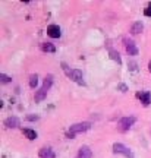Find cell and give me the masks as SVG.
Instances as JSON below:
<instances>
[{
    "label": "cell",
    "instance_id": "1",
    "mask_svg": "<svg viewBox=\"0 0 151 158\" xmlns=\"http://www.w3.org/2000/svg\"><path fill=\"white\" fill-rule=\"evenodd\" d=\"M91 127V123L90 122H82V123H76V124H72L71 126V129H69V132L66 133L67 138H75V135L76 133H82V132H87V130Z\"/></svg>",
    "mask_w": 151,
    "mask_h": 158
},
{
    "label": "cell",
    "instance_id": "2",
    "mask_svg": "<svg viewBox=\"0 0 151 158\" xmlns=\"http://www.w3.org/2000/svg\"><path fill=\"white\" fill-rule=\"evenodd\" d=\"M63 69H65V72H66L67 78H71L72 81H75V82H78V84H84L82 82V72L79 70V69H67V66L63 63Z\"/></svg>",
    "mask_w": 151,
    "mask_h": 158
},
{
    "label": "cell",
    "instance_id": "3",
    "mask_svg": "<svg viewBox=\"0 0 151 158\" xmlns=\"http://www.w3.org/2000/svg\"><path fill=\"white\" fill-rule=\"evenodd\" d=\"M134 123H135V117H123L119 120L118 129L120 130V132H126V130H129L132 127Z\"/></svg>",
    "mask_w": 151,
    "mask_h": 158
},
{
    "label": "cell",
    "instance_id": "4",
    "mask_svg": "<svg viewBox=\"0 0 151 158\" xmlns=\"http://www.w3.org/2000/svg\"><path fill=\"white\" fill-rule=\"evenodd\" d=\"M125 47H126V51H128L129 56H136L138 54V48L132 40H125Z\"/></svg>",
    "mask_w": 151,
    "mask_h": 158
},
{
    "label": "cell",
    "instance_id": "5",
    "mask_svg": "<svg viewBox=\"0 0 151 158\" xmlns=\"http://www.w3.org/2000/svg\"><path fill=\"white\" fill-rule=\"evenodd\" d=\"M60 28H59V25H49L47 27V35L51 37V38H59L60 37Z\"/></svg>",
    "mask_w": 151,
    "mask_h": 158
},
{
    "label": "cell",
    "instance_id": "6",
    "mask_svg": "<svg viewBox=\"0 0 151 158\" xmlns=\"http://www.w3.org/2000/svg\"><path fill=\"white\" fill-rule=\"evenodd\" d=\"M113 152L123 154V155H126V157H129V155H131L129 148H126L125 145H123V143H114V145H113Z\"/></svg>",
    "mask_w": 151,
    "mask_h": 158
},
{
    "label": "cell",
    "instance_id": "7",
    "mask_svg": "<svg viewBox=\"0 0 151 158\" xmlns=\"http://www.w3.org/2000/svg\"><path fill=\"white\" fill-rule=\"evenodd\" d=\"M136 98H140L142 104L148 106V104L151 102V94H150V91H142V92H138V94H136Z\"/></svg>",
    "mask_w": 151,
    "mask_h": 158
},
{
    "label": "cell",
    "instance_id": "8",
    "mask_svg": "<svg viewBox=\"0 0 151 158\" xmlns=\"http://www.w3.org/2000/svg\"><path fill=\"white\" fill-rule=\"evenodd\" d=\"M5 126L7 129H16L19 126V118L18 117H7L5 120Z\"/></svg>",
    "mask_w": 151,
    "mask_h": 158
},
{
    "label": "cell",
    "instance_id": "9",
    "mask_svg": "<svg viewBox=\"0 0 151 158\" xmlns=\"http://www.w3.org/2000/svg\"><path fill=\"white\" fill-rule=\"evenodd\" d=\"M40 158H56V155H54V152H53V149L51 148H41L40 149Z\"/></svg>",
    "mask_w": 151,
    "mask_h": 158
},
{
    "label": "cell",
    "instance_id": "10",
    "mask_svg": "<svg viewBox=\"0 0 151 158\" xmlns=\"http://www.w3.org/2000/svg\"><path fill=\"white\" fill-rule=\"evenodd\" d=\"M93 157V152L88 147H81L79 148V152L76 155V158H91Z\"/></svg>",
    "mask_w": 151,
    "mask_h": 158
},
{
    "label": "cell",
    "instance_id": "11",
    "mask_svg": "<svg viewBox=\"0 0 151 158\" xmlns=\"http://www.w3.org/2000/svg\"><path fill=\"white\" fill-rule=\"evenodd\" d=\"M47 92H49V91H45L44 88H40V89L37 91V92H35V95H34V100H35L37 102L43 101L45 97H47Z\"/></svg>",
    "mask_w": 151,
    "mask_h": 158
},
{
    "label": "cell",
    "instance_id": "12",
    "mask_svg": "<svg viewBox=\"0 0 151 158\" xmlns=\"http://www.w3.org/2000/svg\"><path fill=\"white\" fill-rule=\"evenodd\" d=\"M142 29H144V25H142V22H135L134 25H132V28H131V32L132 34H140V32H142Z\"/></svg>",
    "mask_w": 151,
    "mask_h": 158
},
{
    "label": "cell",
    "instance_id": "13",
    "mask_svg": "<svg viewBox=\"0 0 151 158\" xmlns=\"http://www.w3.org/2000/svg\"><path fill=\"white\" fill-rule=\"evenodd\" d=\"M40 47H41V50L45 51V53H54V51H56V47L53 44H50V43H43Z\"/></svg>",
    "mask_w": 151,
    "mask_h": 158
},
{
    "label": "cell",
    "instance_id": "14",
    "mask_svg": "<svg viewBox=\"0 0 151 158\" xmlns=\"http://www.w3.org/2000/svg\"><path fill=\"white\" fill-rule=\"evenodd\" d=\"M51 85H53V75H47V76L44 78V84H43L41 88H44L45 91H49Z\"/></svg>",
    "mask_w": 151,
    "mask_h": 158
},
{
    "label": "cell",
    "instance_id": "15",
    "mask_svg": "<svg viewBox=\"0 0 151 158\" xmlns=\"http://www.w3.org/2000/svg\"><path fill=\"white\" fill-rule=\"evenodd\" d=\"M24 135H25V138H28L29 141H34L35 138H37V132L32 129H24Z\"/></svg>",
    "mask_w": 151,
    "mask_h": 158
},
{
    "label": "cell",
    "instance_id": "16",
    "mask_svg": "<svg viewBox=\"0 0 151 158\" xmlns=\"http://www.w3.org/2000/svg\"><path fill=\"white\" fill-rule=\"evenodd\" d=\"M109 54H110V57H112L113 60H114V62H118L119 64H120V63H122V59H120V54H119L118 51L116 50H110L109 51Z\"/></svg>",
    "mask_w": 151,
    "mask_h": 158
},
{
    "label": "cell",
    "instance_id": "17",
    "mask_svg": "<svg viewBox=\"0 0 151 158\" xmlns=\"http://www.w3.org/2000/svg\"><path fill=\"white\" fill-rule=\"evenodd\" d=\"M37 85H38V76H37V75H31V76H29V86H31V88H35Z\"/></svg>",
    "mask_w": 151,
    "mask_h": 158
},
{
    "label": "cell",
    "instance_id": "18",
    "mask_svg": "<svg viewBox=\"0 0 151 158\" xmlns=\"http://www.w3.org/2000/svg\"><path fill=\"white\" fill-rule=\"evenodd\" d=\"M0 81H2V84H9L12 81V78L7 76V75H5V73H0Z\"/></svg>",
    "mask_w": 151,
    "mask_h": 158
},
{
    "label": "cell",
    "instance_id": "19",
    "mask_svg": "<svg viewBox=\"0 0 151 158\" xmlns=\"http://www.w3.org/2000/svg\"><path fill=\"white\" fill-rule=\"evenodd\" d=\"M144 15H145V16H148V18H151V3L145 7V10H144Z\"/></svg>",
    "mask_w": 151,
    "mask_h": 158
},
{
    "label": "cell",
    "instance_id": "20",
    "mask_svg": "<svg viewBox=\"0 0 151 158\" xmlns=\"http://www.w3.org/2000/svg\"><path fill=\"white\" fill-rule=\"evenodd\" d=\"M27 120H38V116H27Z\"/></svg>",
    "mask_w": 151,
    "mask_h": 158
},
{
    "label": "cell",
    "instance_id": "21",
    "mask_svg": "<svg viewBox=\"0 0 151 158\" xmlns=\"http://www.w3.org/2000/svg\"><path fill=\"white\" fill-rule=\"evenodd\" d=\"M119 89H122V92L126 91V85H119Z\"/></svg>",
    "mask_w": 151,
    "mask_h": 158
},
{
    "label": "cell",
    "instance_id": "22",
    "mask_svg": "<svg viewBox=\"0 0 151 158\" xmlns=\"http://www.w3.org/2000/svg\"><path fill=\"white\" fill-rule=\"evenodd\" d=\"M148 70H150V72H151V62L148 63Z\"/></svg>",
    "mask_w": 151,
    "mask_h": 158
}]
</instances>
